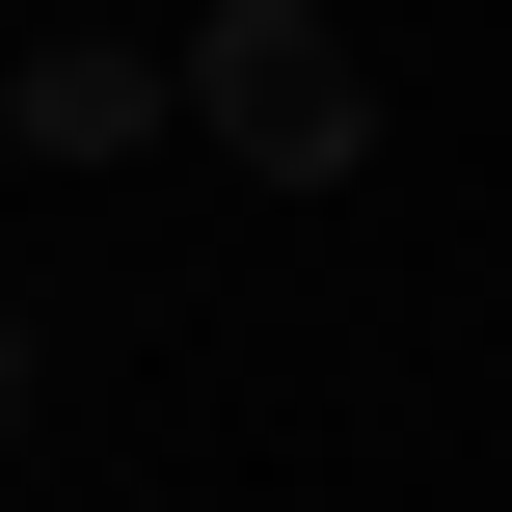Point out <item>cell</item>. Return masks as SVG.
<instances>
[{"label": "cell", "instance_id": "cell-1", "mask_svg": "<svg viewBox=\"0 0 512 512\" xmlns=\"http://www.w3.org/2000/svg\"><path fill=\"white\" fill-rule=\"evenodd\" d=\"M189 108H216V135L270 162V189H324V162L378 135V108H351V27H324V0H216V54H189Z\"/></svg>", "mask_w": 512, "mask_h": 512}, {"label": "cell", "instance_id": "cell-2", "mask_svg": "<svg viewBox=\"0 0 512 512\" xmlns=\"http://www.w3.org/2000/svg\"><path fill=\"white\" fill-rule=\"evenodd\" d=\"M27 135H54V162H108V135H162V81H135V54H27Z\"/></svg>", "mask_w": 512, "mask_h": 512}]
</instances>
